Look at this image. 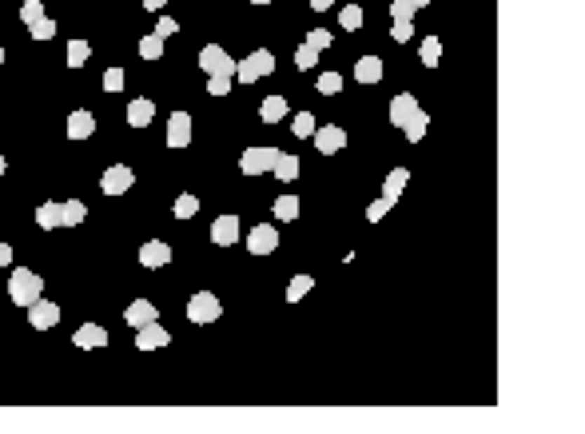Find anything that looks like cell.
Wrapping results in <instances>:
<instances>
[{
  "instance_id": "cell-1",
  "label": "cell",
  "mask_w": 585,
  "mask_h": 434,
  "mask_svg": "<svg viewBox=\"0 0 585 434\" xmlns=\"http://www.w3.org/2000/svg\"><path fill=\"white\" fill-rule=\"evenodd\" d=\"M8 295H13L16 307H32L40 295H44V279L36 271H13L8 279Z\"/></svg>"
},
{
  "instance_id": "cell-2",
  "label": "cell",
  "mask_w": 585,
  "mask_h": 434,
  "mask_svg": "<svg viewBox=\"0 0 585 434\" xmlns=\"http://www.w3.org/2000/svg\"><path fill=\"white\" fill-rule=\"evenodd\" d=\"M271 68H275V56H271L267 48L251 52L243 64H235V80H243V84H255V80H263V76H271Z\"/></svg>"
},
{
  "instance_id": "cell-3",
  "label": "cell",
  "mask_w": 585,
  "mask_h": 434,
  "mask_svg": "<svg viewBox=\"0 0 585 434\" xmlns=\"http://www.w3.org/2000/svg\"><path fill=\"white\" fill-rule=\"evenodd\" d=\"M220 315H223V303L211 295V291H195L191 303H187V319L199 323V327H203V323H215Z\"/></svg>"
},
{
  "instance_id": "cell-4",
  "label": "cell",
  "mask_w": 585,
  "mask_h": 434,
  "mask_svg": "<svg viewBox=\"0 0 585 434\" xmlns=\"http://www.w3.org/2000/svg\"><path fill=\"white\" fill-rule=\"evenodd\" d=\"M199 68L208 76H231L235 80V60L220 48V44H208V48L199 52Z\"/></svg>"
},
{
  "instance_id": "cell-5",
  "label": "cell",
  "mask_w": 585,
  "mask_h": 434,
  "mask_svg": "<svg viewBox=\"0 0 585 434\" xmlns=\"http://www.w3.org/2000/svg\"><path fill=\"white\" fill-rule=\"evenodd\" d=\"M275 160H279V151L275 148H247L243 160H239V168H243V175H263L275 168Z\"/></svg>"
},
{
  "instance_id": "cell-6",
  "label": "cell",
  "mask_w": 585,
  "mask_h": 434,
  "mask_svg": "<svg viewBox=\"0 0 585 434\" xmlns=\"http://www.w3.org/2000/svg\"><path fill=\"white\" fill-rule=\"evenodd\" d=\"M275 247H279V227H271V224L251 227V236H247V251L251 255H271Z\"/></svg>"
},
{
  "instance_id": "cell-7",
  "label": "cell",
  "mask_w": 585,
  "mask_h": 434,
  "mask_svg": "<svg viewBox=\"0 0 585 434\" xmlns=\"http://www.w3.org/2000/svg\"><path fill=\"white\" fill-rule=\"evenodd\" d=\"M132 184H135V172H132V168H123V163L108 168V172H104V179H100L104 196H123V191H128Z\"/></svg>"
},
{
  "instance_id": "cell-8",
  "label": "cell",
  "mask_w": 585,
  "mask_h": 434,
  "mask_svg": "<svg viewBox=\"0 0 585 434\" xmlns=\"http://www.w3.org/2000/svg\"><path fill=\"white\" fill-rule=\"evenodd\" d=\"M28 323H32L36 331H48V327H56V323H60V307H56V303H48V299L40 295L36 303L28 307Z\"/></svg>"
},
{
  "instance_id": "cell-9",
  "label": "cell",
  "mask_w": 585,
  "mask_h": 434,
  "mask_svg": "<svg viewBox=\"0 0 585 434\" xmlns=\"http://www.w3.org/2000/svg\"><path fill=\"white\" fill-rule=\"evenodd\" d=\"M140 335H135V347L140 351H156V347H168L171 343V335L159 327V319H152V323H144V327H135Z\"/></svg>"
},
{
  "instance_id": "cell-10",
  "label": "cell",
  "mask_w": 585,
  "mask_h": 434,
  "mask_svg": "<svg viewBox=\"0 0 585 434\" xmlns=\"http://www.w3.org/2000/svg\"><path fill=\"white\" fill-rule=\"evenodd\" d=\"M191 144V116L187 112H171L168 120V148H187Z\"/></svg>"
},
{
  "instance_id": "cell-11",
  "label": "cell",
  "mask_w": 585,
  "mask_h": 434,
  "mask_svg": "<svg viewBox=\"0 0 585 434\" xmlns=\"http://www.w3.org/2000/svg\"><path fill=\"white\" fill-rule=\"evenodd\" d=\"M211 243H220V247L239 243V215H220V219L211 224Z\"/></svg>"
},
{
  "instance_id": "cell-12",
  "label": "cell",
  "mask_w": 585,
  "mask_h": 434,
  "mask_svg": "<svg viewBox=\"0 0 585 434\" xmlns=\"http://www.w3.org/2000/svg\"><path fill=\"white\" fill-rule=\"evenodd\" d=\"M418 116V100L410 96V92H403V96H394L390 100V124H398V128H406L410 120Z\"/></svg>"
},
{
  "instance_id": "cell-13",
  "label": "cell",
  "mask_w": 585,
  "mask_h": 434,
  "mask_svg": "<svg viewBox=\"0 0 585 434\" xmlns=\"http://www.w3.org/2000/svg\"><path fill=\"white\" fill-rule=\"evenodd\" d=\"M347 144V132H342L339 124H327V128H315V148L323 151V156H335V151Z\"/></svg>"
},
{
  "instance_id": "cell-14",
  "label": "cell",
  "mask_w": 585,
  "mask_h": 434,
  "mask_svg": "<svg viewBox=\"0 0 585 434\" xmlns=\"http://www.w3.org/2000/svg\"><path fill=\"white\" fill-rule=\"evenodd\" d=\"M72 339H76V347H84V351L108 347V331H104V327H96V323H84V327H80Z\"/></svg>"
},
{
  "instance_id": "cell-15",
  "label": "cell",
  "mask_w": 585,
  "mask_h": 434,
  "mask_svg": "<svg viewBox=\"0 0 585 434\" xmlns=\"http://www.w3.org/2000/svg\"><path fill=\"white\" fill-rule=\"evenodd\" d=\"M140 263H144V267H163V263H171V247L159 243V239H152V243L140 247Z\"/></svg>"
},
{
  "instance_id": "cell-16",
  "label": "cell",
  "mask_w": 585,
  "mask_h": 434,
  "mask_svg": "<svg viewBox=\"0 0 585 434\" xmlns=\"http://www.w3.org/2000/svg\"><path fill=\"white\" fill-rule=\"evenodd\" d=\"M152 319H159V311H156V303H147V299H135L132 307H128V315H123L128 327H144V323H152Z\"/></svg>"
},
{
  "instance_id": "cell-17",
  "label": "cell",
  "mask_w": 585,
  "mask_h": 434,
  "mask_svg": "<svg viewBox=\"0 0 585 434\" xmlns=\"http://www.w3.org/2000/svg\"><path fill=\"white\" fill-rule=\"evenodd\" d=\"M152 116H156V100H132L128 104V124L132 128H147Z\"/></svg>"
},
{
  "instance_id": "cell-18",
  "label": "cell",
  "mask_w": 585,
  "mask_h": 434,
  "mask_svg": "<svg viewBox=\"0 0 585 434\" xmlns=\"http://www.w3.org/2000/svg\"><path fill=\"white\" fill-rule=\"evenodd\" d=\"M354 80L358 84H378L382 80V60L378 56H363V60L354 64Z\"/></svg>"
},
{
  "instance_id": "cell-19",
  "label": "cell",
  "mask_w": 585,
  "mask_h": 434,
  "mask_svg": "<svg viewBox=\"0 0 585 434\" xmlns=\"http://www.w3.org/2000/svg\"><path fill=\"white\" fill-rule=\"evenodd\" d=\"M92 132H96L92 112H72V116H68V136H72V140H88Z\"/></svg>"
},
{
  "instance_id": "cell-20",
  "label": "cell",
  "mask_w": 585,
  "mask_h": 434,
  "mask_svg": "<svg viewBox=\"0 0 585 434\" xmlns=\"http://www.w3.org/2000/svg\"><path fill=\"white\" fill-rule=\"evenodd\" d=\"M283 116H287V100L283 96L263 100V108H259V120H263V124H275V120H283Z\"/></svg>"
},
{
  "instance_id": "cell-21",
  "label": "cell",
  "mask_w": 585,
  "mask_h": 434,
  "mask_svg": "<svg viewBox=\"0 0 585 434\" xmlns=\"http://www.w3.org/2000/svg\"><path fill=\"white\" fill-rule=\"evenodd\" d=\"M80 224H84V203L80 199L60 203V227H80Z\"/></svg>"
},
{
  "instance_id": "cell-22",
  "label": "cell",
  "mask_w": 585,
  "mask_h": 434,
  "mask_svg": "<svg viewBox=\"0 0 585 434\" xmlns=\"http://www.w3.org/2000/svg\"><path fill=\"white\" fill-rule=\"evenodd\" d=\"M36 224L44 227V231H56V227H60V203H40L36 208Z\"/></svg>"
},
{
  "instance_id": "cell-23",
  "label": "cell",
  "mask_w": 585,
  "mask_h": 434,
  "mask_svg": "<svg viewBox=\"0 0 585 434\" xmlns=\"http://www.w3.org/2000/svg\"><path fill=\"white\" fill-rule=\"evenodd\" d=\"M271 172L279 175L283 184H291V179H299V160H295V156H283V151H279V160H275V168H271Z\"/></svg>"
},
{
  "instance_id": "cell-24",
  "label": "cell",
  "mask_w": 585,
  "mask_h": 434,
  "mask_svg": "<svg viewBox=\"0 0 585 434\" xmlns=\"http://www.w3.org/2000/svg\"><path fill=\"white\" fill-rule=\"evenodd\" d=\"M418 56H422V64H426V68H438V60H442V40H438V36H426V40H422V48H418Z\"/></svg>"
},
{
  "instance_id": "cell-25",
  "label": "cell",
  "mask_w": 585,
  "mask_h": 434,
  "mask_svg": "<svg viewBox=\"0 0 585 434\" xmlns=\"http://www.w3.org/2000/svg\"><path fill=\"white\" fill-rule=\"evenodd\" d=\"M410 184V172H406V168H394V172L386 175V187H382V196H403V187Z\"/></svg>"
},
{
  "instance_id": "cell-26",
  "label": "cell",
  "mask_w": 585,
  "mask_h": 434,
  "mask_svg": "<svg viewBox=\"0 0 585 434\" xmlns=\"http://www.w3.org/2000/svg\"><path fill=\"white\" fill-rule=\"evenodd\" d=\"M311 287H315V275H295L291 287H287V303H299V299H303Z\"/></svg>"
},
{
  "instance_id": "cell-27",
  "label": "cell",
  "mask_w": 585,
  "mask_h": 434,
  "mask_svg": "<svg viewBox=\"0 0 585 434\" xmlns=\"http://www.w3.org/2000/svg\"><path fill=\"white\" fill-rule=\"evenodd\" d=\"M426 128H430V116L422 112V108H418V116H415V120H410V124L403 128V132H406V140H410V144H418V140L426 136Z\"/></svg>"
},
{
  "instance_id": "cell-28",
  "label": "cell",
  "mask_w": 585,
  "mask_h": 434,
  "mask_svg": "<svg viewBox=\"0 0 585 434\" xmlns=\"http://www.w3.org/2000/svg\"><path fill=\"white\" fill-rule=\"evenodd\" d=\"M140 56H144V60H159V56H163V36H156V32L144 36L140 40Z\"/></svg>"
},
{
  "instance_id": "cell-29",
  "label": "cell",
  "mask_w": 585,
  "mask_h": 434,
  "mask_svg": "<svg viewBox=\"0 0 585 434\" xmlns=\"http://www.w3.org/2000/svg\"><path fill=\"white\" fill-rule=\"evenodd\" d=\"M339 25L347 28V32H354V28H363V8H358V4H347V8H342V13H339Z\"/></svg>"
},
{
  "instance_id": "cell-30",
  "label": "cell",
  "mask_w": 585,
  "mask_h": 434,
  "mask_svg": "<svg viewBox=\"0 0 585 434\" xmlns=\"http://www.w3.org/2000/svg\"><path fill=\"white\" fill-rule=\"evenodd\" d=\"M275 215H279L283 224L295 219V215H299V199H295V196H279V199H275Z\"/></svg>"
},
{
  "instance_id": "cell-31",
  "label": "cell",
  "mask_w": 585,
  "mask_h": 434,
  "mask_svg": "<svg viewBox=\"0 0 585 434\" xmlns=\"http://www.w3.org/2000/svg\"><path fill=\"white\" fill-rule=\"evenodd\" d=\"M394 203H398V199H394V196H382V199H375V203L366 208V219H370V224H378V219H382V215H386V211L394 208Z\"/></svg>"
},
{
  "instance_id": "cell-32",
  "label": "cell",
  "mask_w": 585,
  "mask_h": 434,
  "mask_svg": "<svg viewBox=\"0 0 585 434\" xmlns=\"http://www.w3.org/2000/svg\"><path fill=\"white\" fill-rule=\"evenodd\" d=\"M291 128H295V136H299V140H311V136H315V116H311V112H299Z\"/></svg>"
},
{
  "instance_id": "cell-33",
  "label": "cell",
  "mask_w": 585,
  "mask_h": 434,
  "mask_svg": "<svg viewBox=\"0 0 585 434\" xmlns=\"http://www.w3.org/2000/svg\"><path fill=\"white\" fill-rule=\"evenodd\" d=\"M195 211H199V199H195V196H180V199H175V219H191Z\"/></svg>"
},
{
  "instance_id": "cell-34",
  "label": "cell",
  "mask_w": 585,
  "mask_h": 434,
  "mask_svg": "<svg viewBox=\"0 0 585 434\" xmlns=\"http://www.w3.org/2000/svg\"><path fill=\"white\" fill-rule=\"evenodd\" d=\"M32 28V40H52L56 36V20H48V16H40L36 25H28Z\"/></svg>"
},
{
  "instance_id": "cell-35",
  "label": "cell",
  "mask_w": 585,
  "mask_h": 434,
  "mask_svg": "<svg viewBox=\"0 0 585 434\" xmlns=\"http://www.w3.org/2000/svg\"><path fill=\"white\" fill-rule=\"evenodd\" d=\"M40 16H44V4H40V0H25V4H20V20H25V25H36Z\"/></svg>"
},
{
  "instance_id": "cell-36",
  "label": "cell",
  "mask_w": 585,
  "mask_h": 434,
  "mask_svg": "<svg viewBox=\"0 0 585 434\" xmlns=\"http://www.w3.org/2000/svg\"><path fill=\"white\" fill-rule=\"evenodd\" d=\"M339 88H342V76L339 72H323V76H318V92H323V96H335Z\"/></svg>"
},
{
  "instance_id": "cell-37",
  "label": "cell",
  "mask_w": 585,
  "mask_h": 434,
  "mask_svg": "<svg viewBox=\"0 0 585 434\" xmlns=\"http://www.w3.org/2000/svg\"><path fill=\"white\" fill-rule=\"evenodd\" d=\"M84 60H88V40H72V44H68V64L80 68Z\"/></svg>"
},
{
  "instance_id": "cell-38",
  "label": "cell",
  "mask_w": 585,
  "mask_h": 434,
  "mask_svg": "<svg viewBox=\"0 0 585 434\" xmlns=\"http://www.w3.org/2000/svg\"><path fill=\"white\" fill-rule=\"evenodd\" d=\"M315 60H318V52H315V48H307V44H303L299 52H295V68H303V72H311V68H315Z\"/></svg>"
},
{
  "instance_id": "cell-39",
  "label": "cell",
  "mask_w": 585,
  "mask_h": 434,
  "mask_svg": "<svg viewBox=\"0 0 585 434\" xmlns=\"http://www.w3.org/2000/svg\"><path fill=\"white\" fill-rule=\"evenodd\" d=\"M327 44H330V32H327V28H315V32H307V48L323 52Z\"/></svg>"
},
{
  "instance_id": "cell-40",
  "label": "cell",
  "mask_w": 585,
  "mask_h": 434,
  "mask_svg": "<svg viewBox=\"0 0 585 434\" xmlns=\"http://www.w3.org/2000/svg\"><path fill=\"white\" fill-rule=\"evenodd\" d=\"M208 92H211V96H227V92H231V76H211Z\"/></svg>"
},
{
  "instance_id": "cell-41",
  "label": "cell",
  "mask_w": 585,
  "mask_h": 434,
  "mask_svg": "<svg viewBox=\"0 0 585 434\" xmlns=\"http://www.w3.org/2000/svg\"><path fill=\"white\" fill-rule=\"evenodd\" d=\"M123 88V68H108L104 72V92H120Z\"/></svg>"
},
{
  "instance_id": "cell-42",
  "label": "cell",
  "mask_w": 585,
  "mask_h": 434,
  "mask_svg": "<svg viewBox=\"0 0 585 434\" xmlns=\"http://www.w3.org/2000/svg\"><path fill=\"white\" fill-rule=\"evenodd\" d=\"M390 36L398 40V44H406V40L415 36V25H410V20H394V28H390Z\"/></svg>"
},
{
  "instance_id": "cell-43",
  "label": "cell",
  "mask_w": 585,
  "mask_h": 434,
  "mask_svg": "<svg viewBox=\"0 0 585 434\" xmlns=\"http://www.w3.org/2000/svg\"><path fill=\"white\" fill-rule=\"evenodd\" d=\"M390 16H394V20H410V16H415V4H410V0H394V4H390Z\"/></svg>"
},
{
  "instance_id": "cell-44",
  "label": "cell",
  "mask_w": 585,
  "mask_h": 434,
  "mask_svg": "<svg viewBox=\"0 0 585 434\" xmlns=\"http://www.w3.org/2000/svg\"><path fill=\"white\" fill-rule=\"evenodd\" d=\"M175 32H180V25H175L171 16H163V20L156 25V36H175Z\"/></svg>"
},
{
  "instance_id": "cell-45",
  "label": "cell",
  "mask_w": 585,
  "mask_h": 434,
  "mask_svg": "<svg viewBox=\"0 0 585 434\" xmlns=\"http://www.w3.org/2000/svg\"><path fill=\"white\" fill-rule=\"evenodd\" d=\"M8 263H13V247H8V243H0V267H8Z\"/></svg>"
},
{
  "instance_id": "cell-46",
  "label": "cell",
  "mask_w": 585,
  "mask_h": 434,
  "mask_svg": "<svg viewBox=\"0 0 585 434\" xmlns=\"http://www.w3.org/2000/svg\"><path fill=\"white\" fill-rule=\"evenodd\" d=\"M330 4H335V0H311V8H315V13H327Z\"/></svg>"
},
{
  "instance_id": "cell-47",
  "label": "cell",
  "mask_w": 585,
  "mask_h": 434,
  "mask_svg": "<svg viewBox=\"0 0 585 434\" xmlns=\"http://www.w3.org/2000/svg\"><path fill=\"white\" fill-rule=\"evenodd\" d=\"M163 4H168V0H144V8H147V13H159Z\"/></svg>"
},
{
  "instance_id": "cell-48",
  "label": "cell",
  "mask_w": 585,
  "mask_h": 434,
  "mask_svg": "<svg viewBox=\"0 0 585 434\" xmlns=\"http://www.w3.org/2000/svg\"><path fill=\"white\" fill-rule=\"evenodd\" d=\"M410 4H415V8H422V4H430V0H410Z\"/></svg>"
},
{
  "instance_id": "cell-49",
  "label": "cell",
  "mask_w": 585,
  "mask_h": 434,
  "mask_svg": "<svg viewBox=\"0 0 585 434\" xmlns=\"http://www.w3.org/2000/svg\"><path fill=\"white\" fill-rule=\"evenodd\" d=\"M251 4H271V0H251Z\"/></svg>"
},
{
  "instance_id": "cell-50",
  "label": "cell",
  "mask_w": 585,
  "mask_h": 434,
  "mask_svg": "<svg viewBox=\"0 0 585 434\" xmlns=\"http://www.w3.org/2000/svg\"><path fill=\"white\" fill-rule=\"evenodd\" d=\"M0 175H4V156H0Z\"/></svg>"
},
{
  "instance_id": "cell-51",
  "label": "cell",
  "mask_w": 585,
  "mask_h": 434,
  "mask_svg": "<svg viewBox=\"0 0 585 434\" xmlns=\"http://www.w3.org/2000/svg\"><path fill=\"white\" fill-rule=\"evenodd\" d=\"M0 64H4V48H0Z\"/></svg>"
}]
</instances>
